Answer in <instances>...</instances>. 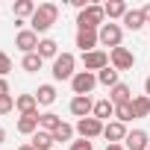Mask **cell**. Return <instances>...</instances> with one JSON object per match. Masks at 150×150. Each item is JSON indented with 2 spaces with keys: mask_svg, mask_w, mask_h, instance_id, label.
I'll list each match as a JSON object with an SVG mask.
<instances>
[{
  "mask_svg": "<svg viewBox=\"0 0 150 150\" xmlns=\"http://www.w3.org/2000/svg\"><path fill=\"white\" fill-rule=\"evenodd\" d=\"M35 53H38L41 59H56V56H59V44H56L53 38H41V41H38V50H35Z\"/></svg>",
  "mask_w": 150,
  "mask_h": 150,
  "instance_id": "obj_22",
  "label": "cell"
},
{
  "mask_svg": "<svg viewBox=\"0 0 150 150\" xmlns=\"http://www.w3.org/2000/svg\"><path fill=\"white\" fill-rule=\"evenodd\" d=\"M132 112H135V118H147V115H150V97H147V94L132 97Z\"/></svg>",
  "mask_w": 150,
  "mask_h": 150,
  "instance_id": "obj_25",
  "label": "cell"
},
{
  "mask_svg": "<svg viewBox=\"0 0 150 150\" xmlns=\"http://www.w3.org/2000/svg\"><path fill=\"white\" fill-rule=\"evenodd\" d=\"M97 83H100V86H109V88H115V86L121 83V80H118V71H115L112 65H109V68H103V71L97 74Z\"/></svg>",
  "mask_w": 150,
  "mask_h": 150,
  "instance_id": "obj_26",
  "label": "cell"
},
{
  "mask_svg": "<svg viewBox=\"0 0 150 150\" xmlns=\"http://www.w3.org/2000/svg\"><path fill=\"white\" fill-rule=\"evenodd\" d=\"M15 109H18L21 115H33V112H38V100H35V94H18V97H15Z\"/></svg>",
  "mask_w": 150,
  "mask_h": 150,
  "instance_id": "obj_17",
  "label": "cell"
},
{
  "mask_svg": "<svg viewBox=\"0 0 150 150\" xmlns=\"http://www.w3.org/2000/svg\"><path fill=\"white\" fill-rule=\"evenodd\" d=\"M38 41H41V38H38L33 30H21V33L15 35V47H18L24 56H27V53H35V50H38Z\"/></svg>",
  "mask_w": 150,
  "mask_h": 150,
  "instance_id": "obj_9",
  "label": "cell"
},
{
  "mask_svg": "<svg viewBox=\"0 0 150 150\" xmlns=\"http://www.w3.org/2000/svg\"><path fill=\"white\" fill-rule=\"evenodd\" d=\"M35 9H38V6L33 3V0H18V3H15V18H21V21H24V18H33Z\"/></svg>",
  "mask_w": 150,
  "mask_h": 150,
  "instance_id": "obj_27",
  "label": "cell"
},
{
  "mask_svg": "<svg viewBox=\"0 0 150 150\" xmlns=\"http://www.w3.org/2000/svg\"><path fill=\"white\" fill-rule=\"evenodd\" d=\"M30 144H33V150H53V132H44V129H38L33 138H30Z\"/></svg>",
  "mask_w": 150,
  "mask_h": 150,
  "instance_id": "obj_20",
  "label": "cell"
},
{
  "mask_svg": "<svg viewBox=\"0 0 150 150\" xmlns=\"http://www.w3.org/2000/svg\"><path fill=\"white\" fill-rule=\"evenodd\" d=\"M62 127V118L56 115V112H44L41 118H38V129H44V132H56Z\"/></svg>",
  "mask_w": 150,
  "mask_h": 150,
  "instance_id": "obj_21",
  "label": "cell"
},
{
  "mask_svg": "<svg viewBox=\"0 0 150 150\" xmlns=\"http://www.w3.org/2000/svg\"><path fill=\"white\" fill-rule=\"evenodd\" d=\"M109 100H112L115 106H121V103H132V91H129V86H127V83H118L115 88H109Z\"/></svg>",
  "mask_w": 150,
  "mask_h": 150,
  "instance_id": "obj_16",
  "label": "cell"
},
{
  "mask_svg": "<svg viewBox=\"0 0 150 150\" xmlns=\"http://www.w3.org/2000/svg\"><path fill=\"white\" fill-rule=\"evenodd\" d=\"M106 150H127L124 144H106Z\"/></svg>",
  "mask_w": 150,
  "mask_h": 150,
  "instance_id": "obj_34",
  "label": "cell"
},
{
  "mask_svg": "<svg viewBox=\"0 0 150 150\" xmlns=\"http://www.w3.org/2000/svg\"><path fill=\"white\" fill-rule=\"evenodd\" d=\"M103 12H106V18H109V21H115V18H121V21H124V15L129 12V6L124 3V0H109V3L103 6Z\"/></svg>",
  "mask_w": 150,
  "mask_h": 150,
  "instance_id": "obj_18",
  "label": "cell"
},
{
  "mask_svg": "<svg viewBox=\"0 0 150 150\" xmlns=\"http://www.w3.org/2000/svg\"><path fill=\"white\" fill-rule=\"evenodd\" d=\"M127 30H132V33H138L141 27H147V15H144V9H129L127 15H124V21H121Z\"/></svg>",
  "mask_w": 150,
  "mask_h": 150,
  "instance_id": "obj_14",
  "label": "cell"
},
{
  "mask_svg": "<svg viewBox=\"0 0 150 150\" xmlns=\"http://www.w3.org/2000/svg\"><path fill=\"white\" fill-rule=\"evenodd\" d=\"M38 118H41L38 112L21 115V118H18V132H21V135H35V132H38Z\"/></svg>",
  "mask_w": 150,
  "mask_h": 150,
  "instance_id": "obj_15",
  "label": "cell"
},
{
  "mask_svg": "<svg viewBox=\"0 0 150 150\" xmlns=\"http://www.w3.org/2000/svg\"><path fill=\"white\" fill-rule=\"evenodd\" d=\"M97 121H106V118H115V103L109 100V97H103V100H97L94 103V112H91Z\"/></svg>",
  "mask_w": 150,
  "mask_h": 150,
  "instance_id": "obj_19",
  "label": "cell"
},
{
  "mask_svg": "<svg viewBox=\"0 0 150 150\" xmlns=\"http://www.w3.org/2000/svg\"><path fill=\"white\" fill-rule=\"evenodd\" d=\"M56 18H59V6L56 3H41L38 9H35V15L30 18V30L38 35V33H47L53 24H56Z\"/></svg>",
  "mask_w": 150,
  "mask_h": 150,
  "instance_id": "obj_1",
  "label": "cell"
},
{
  "mask_svg": "<svg viewBox=\"0 0 150 150\" xmlns=\"http://www.w3.org/2000/svg\"><path fill=\"white\" fill-rule=\"evenodd\" d=\"M147 150H150V147H147Z\"/></svg>",
  "mask_w": 150,
  "mask_h": 150,
  "instance_id": "obj_39",
  "label": "cell"
},
{
  "mask_svg": "<svg viewBox=\"0 0 150 150\" xmlns=\"http://www.w3.org/2000/svg\"><path fill=\"white\" fill-rule=\"evenodd\" d=\"M144 94H147V97H150V77H147V80H144Z\"/></svg>",
  "mask_w": 150,
  "mask_h": 150,
  "instance_id": "obj_35",
  "label": "cell"
},
{
  "mask_svg": "<svg viewBox=\"0 0 150 150\" xmlns=\"http://www.w3.org/2000/svg\"><path fill=\"white\" fill-rule=\"evenodd\" d=\"M97 44H100V38H97V30H77V47H80L83 53H91V50H97Z\"/></svg>",
  "mask_w": 150,
  "mask_h": 150,
  "instance_id": "obj_11",
  "label": "cell"
},
{
  "mask_svg": "<svg viewBox=\"0 0 150 150\" xmlns=\"http://www.w3.org/2000/svg\"><path fill=\"white\" fill-rule=\"evenodd\" d=\"M71 150H94V144L88 138H80V141H71Z\"/></svg>",
  "mask_w": 150,
  "mask_h": 150,
  "instance_id": "obj_32",
  "label": "cell"
},
{
  "mask_svg": "<svg viewBox=\"0 0 150 150\" xmlns=\"http://www.w3.org/2000/svg\"><path fill=\"white\" fill-rule=\"evenodd\" d=\"M103 18H106V12H103V6H88V9H83L80 15H77V27L80 30H100L103 27Z\"/></svg>",
  "mask_w": 150,
  "mask_h": 150,
  "instance_id": "obj_4",
  "label": "cell"
},
{
  "mask_svg": "<svg viewBox=\"0 0 150 150\" xmlns=\"http://www.w3.org/2000/svg\"><path fill=\"white\" fill-rule=\"evenodd\" d=\"M18 150H33V144H21V147H18Z\"/></svg>",
  "mask_w": 150,
  "mask_h": 150,
  "instance_id": "obj_38",
  "label": "cell"
},
{
  "mask_svg": "<svg viewBox=\"0 0 150 150\" xmlns=\"http://www.w3.org/2000/svg\"><path fill=\"white\" fill-rule=\"evenodd\" d=\"M3 141H6V129H3V127H0V144H3Z\"/></svg>",
  "mask_w": 150,
  "mask_h": 150,
  "instance_id": "obj_37",
  "label": "cell"
},
{
  "mask_svg": "<svg viewBox=\"0 0 150 150\" xmlns=\"http://www.w3.org/2000/svg\"><path fill=\"white\" fill-rule=\"evenodd\" d=\"M144 15H147V27H150V3L144 6Z\"/></svg>",
  "mask_w": 150,
  "mask_h": 150,
  "instance_id": "obj_36",
  "label": "cell"
},
{
  "mask_svg": "<svg viewBox=\"0 0 150 150\" xmlns=\"http://www.w3.org/2000/svg\"><path fill=\"white\" fill-rule=\"evenodd\" d=\"M9 71H12V59H9V53L0 50V77H6Z\"/></svg>",
  "mask_w": 150,
  "mask_h": 150,
  "instance_id": "obj_31",
  "label": "cell"
},
{
  "mask_svg": "<svg viewBox=\"0 0 150 150\" xmlns=\"http://www.w3.org/2000/svg\"><path fill=\"white\" fill-rule=\"evenodd\" d=\"M97 38H100V44H103V47H112V50H115V47H121V38H124V27L109 21V24H103V27L97 30Z\"/></svg>",
  "mask_w": 150,
  "mask_h": 150,
  "instance_id": "obj_5",
  "label": "cell"
},
{
  "mask_svg": "<svg viewBox=\"0 0 150 150\" xmlns=\"http://www.w3.org/2000/svg\"><path fill=\"white\" fill-rule=\"evenodd\" d=\"M83 65H86V71L100 74L103 68H109V53H106V50H91V53H83Z\"/></svg>",
  "mask_w": 150,
  "mask_h": 150,
  "instance_id": "obj_7",
  "label": "cell"
},
{
  "mask_svg": "<svg viewBox=\"0 0 150 150\" xmlns=\"http://www.w3.org/2000/svg\"><path fill=\"white\" fill-rule=\"evenodd\" d=\"M9 94V83H6V77H0V97H6Z\"/></svg>",
  "mask_w": 150,
  "mask_h": 150,
  "instance_id": "obj_33",
  "label": "cell"
},
{
  "mask_svg": "<svg viewBox=\"0 0 150 150\" xmlns=\"http://www.w3.org/2000/svg\"><path fill=\"white\" fill-rule=\"evenodd\" d=\"M74 132H77V127H71V124L62 121V127L53 132V141H74Z\"/></svg>",
  "mask_w": 150,
  "mask_h": 150,
  "instance_id": "obj_29",
  "label": "cell"
},
{
  "mask_svg": "<svg viewBox=\"0 0 150 150\" xmlns=\"http://www.w3.org/2000/svg\"><path fill=\"white\" fill-rule=\"evenodd\" d=\"M74 68H77V56H74V53H59L56 59H53V80H74V74H77V71H74Z\"/></svg>",
  "mask_w": 150,
  "mask_h": 150,
  "instance_id": "obj_2",
  "label": "cell"
},
{
  "mask_svg": "<svg viewBox=\"0 0 150 150\" xmlns=\"http://www.w3.org/2000/svg\"><path fill=\"white\" fill-rule=\"evenodd\" d=\"M124 147H127V150H147V147H150V135H147L144 129H129Z\"/></svg>",
  "mask_w": 150,
  "mask_h": 150,
  "instance_id": "obj_13",
  "label": "cell"
},
{
  "mask_svg": "<svg viewBox=\"0 0 150 150\" xmlns=\"http://www.w3.org/2000/svg\"><path fill=\"white\" fill-rule=\"evenodd\" d=\"M103 127H106V124H103V121H97L94 115H91V118L77 121V132H80V138H88V141H91V138H97V135H103Z\"/></svg>",
  "mask_w": 150,
  "mask_h": 150,
  "instance_id": "obj_8",
  "label": "cell"
},
{
  "mask_svg": "<svg viewBox=\"0 0 150 150\" xmlns=\"http://www.w3.org/2000/svg\"><path fill=\"white\" fill-rule=\"evenodd\" d=\"M135 118V112H132V103H121V106H115V121H121V124H129Z\"/></svg>",
  "mask_w": 150,
  "mask_h": 150,
  "instance_id": "obj_28",
  "label": "cell"
},
{
  "mask_svg": "<svg viewBox=\"0 0 150 150\" xmlns=\"http://www.w3.org/2000/svg\"><path fill=\"white\" fill-rule=\"evenodd\" d=\"M41 65H44V59H41L38 53H27V56L21 59V68H24L27 74H35V71H41Z\"/></svg>",
  "mask_w": 150,
  "mask_h": 150,
  "instance_id": "obj_24",
  "label": "cell"
},
{
  "mask_svg": "<svg viewBox=\"0 0 150 150\" xmlns=\"http://www.w3.org/2000/svg\"><path fill=\"white\" fill-rule=\"evenodd\" d=\"M97 86V74L91 71H77L74 74V80H71V88H74V97H88Z\"/></svg>",
  "mask_w": 150,
  "mask_h": 150,
  "instance_id": "obj_3",
  "label": "cell"
},
{
  "mask_svg": "<svg viewBox=\"0 0 150 150\" xmlns=\"http://www.w3.org/2000/svg\"><path fill=\"white\" fill-rule=\"evenodd\" d=\"M109 65L121 74V71H129L132 65H135V53L132 50H127V47H115V50H109Z\"/></svg>",
  "mask_w": 150,
  "mask_h": 150,
  "instance_id": "obj_6",
  "label": "cell"
},
{
  "mask_svg": "<svg viewBox=\"0 0 150 150\" xmlns=\"http://www.w3.org/2000/svg\"><path fill=\"white\" fill-rule=\"evenodd\" d=\"M15 109V97L12 94H6V97H0V115H9Z\"/></svg>",
  "mask_w": 150,
  "mask_h": 150,
  "instance_id": "obj_30",
  "label": "cell"
},
{
  "mask_svg": "<svg viewBox=\"0 0 150 150\" xmlns=\"http://www.w3.org/2000/svg\"><path fill=\"white\" fill-rule=\"evenodd\" d=\"M127 135H129V129H127V124H121V121H109V124L103 127V138H106L109 144H121V141H127Z\"/></svg>",
  "mask_w": 150,
  "mask_h": 150,
  "instance_id": "obj_10",
  "label": "cell"
},
{
  "mask_svg": "<svg viewBox=\"0 0 150 150\" xmlns=\"http://www.w3.org/2000/svg\"><path fill=\"white\" fill-rule=\"evenodd\" d=\"M91 112H94V100L91 97H74L71 100V115L74 118H91Z\"/></svg>",
  "mask_w": 150,
  "mask_h": 150,
  "instance_id": "obj_12",
  "label": "cell"
},
{
  "mask_svg": "<svg viewBox=\"0 0 150 150\" xmlns=\"http://www.w3.org/2000/svg\"><path fill=\"white\" fill-rule=\"evenodd\" d=\"M35 100H38V106H53V103H56V88H53L50 83H47V86H38Z\"/></svg>",
  "mask_w": 150,
  "mask_h": 150,
  "instance_id": "obj_23",
  "label": "cell"
}]
</instances>
